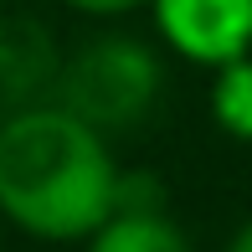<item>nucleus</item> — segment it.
<instances>
[{"mask_svg": "<svg viewBox=\"0 0 252 252\" xmlns=\"http://www.w3.org/2000/svg\"><path fill=\"white\" fill-rule=\"evenodd\" d=\"M119 165L108 134L67 113L62 103H31L0 124V216L41 242H83L113 211Z\"/></svg>", "mask_w": 252, "mask_h": 252, "instance_id": "nucleus-1", "label": "nucleus"}, {"mask_svg": "<svg viewBox=\"0 0 252 252\" xmlns=\"http://www.w3.org/2000/svg\"><path fill=\"white\" fill-rule=\"evenodd\" d=\"M159 57L139 36H93L52 77V103L93 124L98 134L134 129L159 98Z\"/></svg>", "mask_w": 252, "mask_h": 252, "instance_id": "nucleus-2", "label": "nucleus"}, {"mask_svg": "<svg viewBox=\"0 0 252 252\" xmlns=\"http://www.w3.org/2000/svg\"><path fill=\"white\" fill-rule=\"evenodd\" d=\"M165 47L196 67H226L252 52V0H150Z\"/></svg>", "mask_w": 252, "mask_h": 252, "instance_id": "nucleus-3", "label": "nucleus"}, {"mask_svg": "<svg viewBox=\"0 0 252 252\" xmlns=\"http://www.w3.org/2000/svg\"><path fill=\"white\" fill-rule=\"evenodd\" d=\"M88 252H196L165 206H119L88 237Z\"/></svg>", "mask_w": 252, "mask_h": 252, "instance_id": "nucleus-4", "label": "nucleus"}, {"mask_svg": "<svg viewBox=\"0 0 252 252\" xmlns=\"http://www.w3.org/2000/svg\"><path fill=\"white\" fill-rule=\"evenodd\" d=\"M211 119L221 134L252 144V52L237 57V62L216 67V83H211Z\"/></svg>", "mask_w": 252, "mask_h": 252, "instance_id": "nucleus-5", "label": "nucleus"}, {"mask_svg": "<svg viewBox=\"0 0 252 252\" xmlns=\"http://www.w3.org/2000/svg\"><path fill=\"white\" fill-rule=\"evenodd\" d=\"M62 5L83 10V16H129V10L150 5V0H62Z\"/></svg>", "mask_w": 252, "mask_h": 252, "instance_id": "nucleus-6", "label": "nucleus"}, {"mask_svg": "<svg viewBox=\"0 0 252 252\" xmlns=\"http://www.w3.org/2000/svg\"><path fill=\"white\" fill-rule=\"evenodd\" d=\"M226 252H252V216H247L242 226H237V237L226 242Z\"/></svg>", "mask_w": 252, "mask_h": 252, "instance_id": "nucleus-7", "label": "nucleus"}]
</instances>
